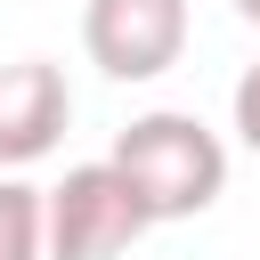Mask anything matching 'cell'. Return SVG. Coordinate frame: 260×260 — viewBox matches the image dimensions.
<instances>
[{"mask_svg": "<svg viewBox=\"0 0 260 260\" xmlns=\"http://www.w3.org/2000/svg\"><path fill=\"white\" fill-rule=\"evenodd\" d=\"M114 162L130 171V187L146 195V211L154 219H195V211H211L219 203V187H228V146H219V130H203L195 114H138L122 138H114Z\"/></svg>", "mask_w": 260, "mask_h": 260, "instance_id": "cell-1", "label": "cell"}, {"mask_svg": "<svg viewBox=\"0 0 260 260\" xmlns=\"http://www.w3.org/2000/svg\"><path fill=\"white\" fill-rule=\"evenodd\" d=\"M146 228H154V211H146V195L130 187V171L114 154L81 162L49 187V260H114Z\"/></svg>", "mask_w": 260, "mask_h": 260, "instance_id": "cell-2", "label": "cell"}, {"mask_svg": "<svg viewBox=\"0 0 260 260\" xmlns=\"http://www.w3.org/2000/svg\"><path fill=\"white\" fill-rule=\"evenodd\" d=\"M81 49L114 81H154L187 49V0H89L81 8Z\"/></svg>", "mask_w": 260, "mask_h": 260, "instance_id": "cell-3", "label": "cell"}, {"mask_svg": "<svg viewBox=\"0 0 260 260\" xmlns=\"http://www.w3.org/2000/svg\"><path fill=\"white\" fill-rule=\"evenodd\" d=\"M65 122H73V98H65V73L57 65H41V57L0 65V171L41 162Z\"/></svg>", "mask_w": 260, "mask_h": 260, "instance_id": "cell-4", "label": "cell"}, {"mask_svg": "<svg viewBox=\"0 0 260 260\" xmlns=\"http://www.w3.org/2000/svg\"><path fill=\"white\" fill-rule=\"evenodd\" d=\"M0 260H49V195L0 171Z\"/></svg>", "mask_w": 260, "mask_h": 260, "instance_id": "cell-5", "label": "cell"}, {"mask_svg": "<svg viewBox=\"0 0 260 260\" xmlns=\"http://www.w3.org/2000/svg\"><path fill=\"white\" fill-rule=\"evenodd\" d=\"M236 138H244V146L260 154V65H252V73L236 81Z\"/></svg>", "mask_w": 260, "mask_h": 260, "instance_id": "cell-6", "label": "cell"}, {"mask_svg": "<svg viewBox=\"0 0 260 260\" xmlns=\"http://www.w3.org/2000/svg\"><path fill=\"white\" fill-rule=\"evenodd\" d=\"M236 8H244V16H252V24H260V0H236Z\"/></svg>", "mask_w": 260, "mask_h": 260, "instance_id": "cell-7", "label": "cell"}]
</instances>
